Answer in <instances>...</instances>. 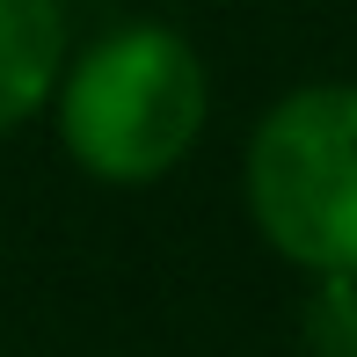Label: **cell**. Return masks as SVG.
<instances>
[{
	"mask_svg": "<svg viewBox=\"0 0 357 357\" xmlns=\"http://www.w3.org/2000/svg\"><path fill=\"white\" fill-rule=\"evenodd\" d=\"M59 146L80 175L139 190L175 175L212 124V73L197 44L168 22H117L73 44L52 95Z\"/></svg>",
	"mask_w": 357,
	"mask_h": 357,
	"instance_id": "1",
	"label": "cell"
},
{
	"mask_svg": "<svg viewBox=\"0 0 357 357\" xmlns=\"http://www.w3.org/2000/svg\"><path fill=\"white\" fill-rule=\"evenodd\" d=\"M248 219L306 278H357V80H306L255 117Z\"/></svg>",
	"mask_w": 357,
	"mask_h": 357,
	"instance_id": "2",
	"label": "cell"
},
{
	"mask_svg": "<svg viewBox=\"0 0 357 357\" xmlns=\"http://www.w3.org/2000/svg\"><path fill=\"white\" fill-rule=\"evenodd\" d=\"M73 59L66 0H0V139L44 117Z\"/></svg>",
	"mask_w": 357,
	"mask_h": 357,
	"instance_id": "3",
	"label": "cell"
},
{
	"mask_svg": "<svg viewBox=\"0 0 357 357\" xmlns=\"http://www.w3.org/2000/svg\"><path fill=\"white\" fill-rule=\"evenodd\" d=\"M306 350L314 357H357V278H314Z\"/></svg>",
	"mask_w": 357,
	"mask_h": 357,
	"instance_id": "4",
	"label": "cell"
}]
</instances>
